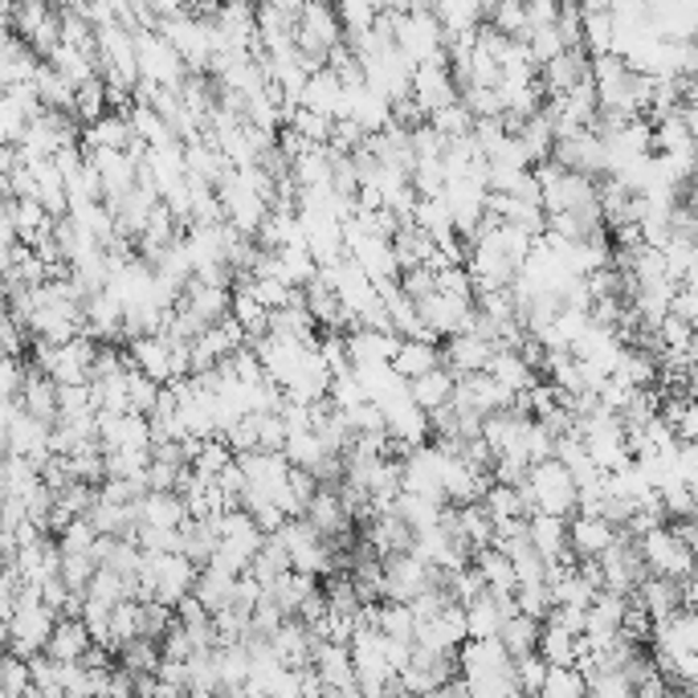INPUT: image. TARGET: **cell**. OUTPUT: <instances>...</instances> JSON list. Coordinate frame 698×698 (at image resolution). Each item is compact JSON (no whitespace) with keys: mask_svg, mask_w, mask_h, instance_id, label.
Wrapping results in <instances>:
<instances>
[{"mask_svg":"<svg viewBox=\"0 0 698 698\" xmlns=\"http://www.w3.org/2000/svg\"><path fill=\"white\" fill-rule=\"evenodd\" d=\"M597 568L600 580H605V592H613V597H633V588L650 576L642 564V547L629 531H613L609 547L597 556Z\"/></svg>","mask_w":698,"mask_h":698,"instance_id":"6da1fadb","label":"cell"},{"mask_svg":"<svg viewBox=\"0 0 698 698\" xmlns=\"http://www.w3.org/2000/svg\"><path fill=\"white\" fill-rule=\"evenodd\" d=\"M638 547H642V564L650 576H662V580H690L695 552L674 540L671 528L645 531L642 540H638Z\"/></svg>","mask_w":698,"mask_h":698,"instance_id":"7a4b0ae2","label":"cell"},{"mask_svg":"<svg viewBox=\"0 0 698 698\" xmlns=\"http://www.w3.org/2000/svg\"><path fill=\"white\" fill-rule=\"evenodd\" d=\"M552 164L564 171H576L585 180H600L609 171V159H605V143L592 135V131H568V135H556L552 140Z\"/></svg>","mask_w":698,"mask_h":698,"instance_id":"3957f363","label":"cell"},{"mask_svg":"<svg viewBox=\"0 0 698 698\" xmlns=\"http://www.w3.org/2000/svg\"><path fill=\"white\" fill-rule=\"evenodd\" d=\"M409 99L425 111V119L433 111H442L450 102H457V86L450 78V62L445 57H433V62H421L413 66V82H409Z\"/></svg>","mask_w":698,"mask_h":698,"instance_id":"277c9868","label":"cell"},{"mask_svg":"<svg viewBox=\"0 0 698 698\" xmlns=\"http://www.w3.org/2000/svg\"><path fill=\"white\" fill-rule=\"evenodd\" d=\"M450 405H454L457 413H478V417H490L499 413V409H507L511 405V397L502 392L486 372H474V376H462V380H454V397H450Z\"/></svg>","mask_w":698,"mask_h":698,"instance_id":"5b68a950","label":"cell"},{"mask_svg":"<svg viewBox=\"0 0 698 698\" xmlns=\"http://www.w3.org/2000/svg\"><path fill=\"white\" fill-rule=\"evenodd\" d=\"M540 90L543 99H559V95H568L576 90L580 82H588V54L576 45V49H564L559 57H552L547 66H540Z\"/></svg>","mask_w":698,"mask_h":698,"instance_id":"8992f818","label":"cell"},{"mask_svg":"<svg viewBox=\"0 0 698 698\" xmlns=\"http://www.w3.org/2000/svg\"><path fill=\"white\" fill-rule=\"evenodd\" d=\"M490 343L478 340V335H450L442 340V368L462 380V376H474V372H486V359H490Z\"/></svg>","mask_w":698,"mask_h":698,"instance_id":"52a82bcc","label":"cell"},{"mask_svg":"<svg viewBox=\"0 0 698 698\" xmlns=\"http://www.w3.org/2000/svg\"><path fill=\"white\" fill-rule=\"evenodd\" d=\"M90 645L95 642H90V633H86V625L78 617H57L42 654L49 657V662H57V666H70V662H82V654Z\"/></svg>","mask_w":698,"mask_h":698,"instance_id":"ba28073f","label":"cell"},{"mask_svg":"<svg viewBox=\"0 0 698 698\" xmlns=\"http://www.w3.org/2000/svg\"><path fill=\"white\" fill-rule=\"evenodd\" d=\"M16 405H21V413H29L33 421L54 425L57 421V385L49 380V376H42L37 368H25V380H21Z\"/></svg>","mask_w":698,"mask_h":698,"instance_id":"9c48e42d","label":"cell"},{"mask_svg":"<svg viewBox=\"0 0 698 698\" xmlns=\"http://www.w3.org/2000/svg\"><path fill=\"white\" fill-rule=\"evenodd\" d=\"M299 107L311 114H323V119L335 123V119H343V82L331 70L311 74L299 95Z\"/></svg>","mask_w":698,"mask_h":698,"instance_id":"30bf717a","label":"cell"},{"mask_svg":"<svg viewBox=\"0 0 698 698\" xmlns=\"http://www.w3.org/2000/svg\"><path fill=\"white\" fill-rule=\"evenodd\" d=\"M613 540V528L597 514H572L568 519V552L576 559H597Z\"/></svg>","mask_w":698,"mask_h":698,"instance_id":"8fae6325","label":"cell"},{"mask_svg":"<svg viewBox=\"0 0 698 698\" xmlns=\"http://www.w3.org/2000/svg\"><path fill=\"white\" fill-rule=\"evenodd\" d=\"M585 650V638H572L556 625H540V642H535V657L547 671H576V657Z\"/></svg>","mask_w":698,"mask_h":698,"instance_id":"7c38bea8","label":"cell"},{"mask_svg":"<svg viewBox=\"0 0 698 698\" xmlns=\"http://www.w3.org/2000/svg\"><path fill=\"white\" fill-rule=\"evenodd\" d=\"M429 13L442 29V42L445 37H470L483 25V4L478 0H442V4H429Z\"/></svg>","mask_w":698,"mask_h":698,"instance_id":"4fadbf2b","label":"cell"},{"mask_svg":"<svg viewBox=\"0 0 698 698\" xmlns=\"http://www.w3.org/2000/svg\"><path fill=\"white\" fill-rule=\"evenodd\" d=\"M388 368L397 372L400 380L409 385L417 376H425V372L442 368V343H421V340H400L397 356L388 359Z\"/></svg>","mask_w":698,"mask_h":698,"instance_id":"5bb4252c","label":"cell"},{"mask_svg":"<svg viewBox=\"0 0 698 698\" xmlns=\"http://www.w3.org/2000/svg\"><path fill=\"white\" fill-rule=\"evenodd\" d=\"M131 368L143 372L147 380H156L159 388L171 385V347L159 335H143V340L131 343Z\"/></svg>","mask_w":698,"mask_h":698,"instance_id":"9a60e30c","label":"cell"},{"mask_svg":"<svg viewBox=\"0 0 698 698\" xmlns=\"http://www.w3.org/2000/svg\"><path fill=\"white\" fill-rule=\"evenodd\" d=\"M233 462L242 466L245 486H254V490H262V495L282 490L286 474H290V466H286L282 454H242V457H233Z\"/></svg>","mask_w":698,"mask_h":698,"instance_id":"2e32d148","label":"cell"},{"mask_svg":"<svg viewBox=\"0 0 698 698\" xmlns=\"http://www.w3.org/2000/svg\"><path fill=\"white\" fill-rule=\"evenodd\" d=\"M135 519H140V528H168V531H180L188 523L180 495H156V490H147L135 502Z\"/></svg>","mask_w":698,"mask_h":698,"instance_id":"e0dca14e","label":"cell"},{"mask_svg":"<svg viewBox=\"0 0 698 698\" xmlns=\"http://www.w3.org/2000/svg\"><path fill=\"white\" fill-rule=\"evenodd\" d=\"M131 143V123L128 114H102L82 131V152H128Z\"/></svg>","mask_w":698,"mask_h":698,"instance_id":"ac0fdd59","label":"cell"},{"mask_svg":"<svg viewBox=\"0 0 698 698\" xmlns=\"http://www.w3.org/2000/svg\"><path fill=\"white\" fill-rule=\"evenodd\" d=\"M613 380H621L633 392H654L657 385V359L650 352H638V347H621V356L613 364Z\"/></svg>","mask_w":698,"mask_h":698,"instance_id":"d6986e66","label":"cell"},{"mask_svg":"<svg viewBox=\"0 0 698 698\" xmlns=\"http://www.w3.org/2000/svg\"><path fill=\"white\" fill-rule=\"evenodd\" d=\"M217 543H221V535H217L213 519H188L185 528H180V556H185L197 572L209 568Z\"/></svg>","mask_w":698,"mask_h":698,"instance_id":"ffe728a7","label":"cell"},{"mask_svg":"<svg viewBox=\"0 0 698 698\" xmlns=\"http://www.w3.org/2000/svg\"><path fill=\"white\" fill-rule=\"evenodd\" d=\"M486 376H490L507 397L528 392V388L535 385V372L519 359V352H490V359H486Z\"/></svg>","mask_w":698,"mask_h":698,"instance_id":"44dd1931","label":"cell"},{"mask_svg":"<svg viewBox=\"0 0 698 698\" xmlns=\"http://www.w3.org/2000/svg\"><path fill=\"white\" fill-rule=\"evenodd\" d=\"M495 642L502 645V654L511 657V662H519V657L535 654V642H540V621H531V617L514 613L507 617L499 625V633H495Z\"/></svg>","mask_w":698,"mask_h":698,"instance_id":"7402d4cb","label":"cell"},{"mask_svg":"<svg viewBox=\"0 0 698 698\" xmlns=\"http://www.w3.org/2000/svg\"><path fill=\"white\" fill-rule=\"evenodd\" d=\"M450 397H454V376L445 368H433L425 376L409 380V400H413L421 413H433V409L450 405Z\"/></svg>","mask_w":698,"mask_h":698,"instance_id":"603a6c76","label":"cell"},{"mask_svg":"<svg viewBox=\"0 0 698 698\" xmlns=\"http://www.w3.org/2000/svg\"><path fill=\"white\" fill-rule=\"evenodd\" d=\"M392 257H397V270H417V266H425L429 257H433V237H425L417 225H400L397 233H392Z\"/></svg>","mask_w":698,"mask_h":698,"instance_id":"cb8c5ba5","label":"cell"},{"mask_svg":"<svg viewBox=\"0 0 698 698\" xmlns=\"http://www.w3.org/2000/svg\"><path fill=\"white\" fill-rule=\"evenodd\" d=\"M233 580H237V576H225L221 568H200L197 572V585H192V592H188V597L197 600L200 609L213 617V613H221V609L229 605Z\"/></svg>","mask_w":698,"mask_h":698,"instance_id":"d4e9b609","label":"cell"},{"mask_svg":"<svg viewBox=\"0 0 698 698\" xmlns=\"http://www.w3.org/2000/svg\"><path fill=\"white\" fill-rule=\"evenodd\" d=\"M114 666L128 671L131 678H152L159 671V645L156 642H143V638H131L114 650Z\"/></svg>","mask_w":698,"mask_h":698,"instance_id":"484cf974","label":"cell"},{"mask_svg":"<svg viewBox=\"0 0 698 698\" xmlns=\"http://www.w3.org/2000/svg\"><path fill=\"white\" fill-rule=\"evenodd\" d=\"M290 572V556H286V547L274 535H266L262 540V547H257V556L250 559V568H245V576H254L262 588H270L278 576H286Z\"/></svg>","mask_w":698,"mask_h":698,"instance_id":"4316f807","label":"cell"},{"mask_svg":"<svg viewBox=\"0 0 698 698\" xmlns=\"http://www.w3.org/2000/svg\"><path fill=\"white\" fill-rule=\"evenodd\" d=\"M29 119H33V111L16 99L13 90H4L0 95V147H16V143L25 140Z\"/></svg>","mask_w":698,"mask_h":698,"instance_id":"83f0119b","label":"cell"},{"mask_svg":"<svg viewBox=\"0 0 698 698\" xmlns=\"http://www.w3.org/2000/svg\"><path fill=\"white\" fill-rule=\"evenodd\" d=\"M462 613H466V642H486V638H495L502 625V613L495 609V600L486 597V592L478 600H470Z\"/></svg>","mask_w":698,"mask_h":698,"instance_id":"f1b7e54d","label":"cell"},{"mask_svg":"<svg viewBox=\"0 0 698 698\" xmlns=\"http://www.w3.org/2000/svg\"><path fill=\"white\" fill-rule=\"evenodd\" d=\"M470 564L478 568V576L486 580V588H499V592H514V568L511 559L495 552V547H483V552H474Z\"/></svg>","mask_w":698,"mask_h":698,"instance_id":"f546056e","label":"cell"},{"mask_svg":"<svg viewBox=\"0 0 698 698\" xmlns=\"http://www.w3.org/2000/svg\"><path fill=\"white\" fill-rule=\"evenodd\" d=\"M171 625H176L171 609H164V605H156V600H135V638L159 645Z\"/></svg>","mask_w":698,"mask_h":698,"instance_id":"4dcf8cb0","label":"cell"},{"mask_svg":"<svg viewBox=\"0 0 698 698\" xmlns=\"http://www.w3.org/2000/svg\"><path fill=\"white\" fill-rule=\"evenodd\" d=\"M397 519L405 523V528L413 531H429V528H437V519H442V507L437 502H429V499H417V495H397Z\"/></svg>","mask_w":698,"mask_h":698,"instance_id":"1f68e13d","label":"cell"},{"mask_svg":"<svg viewBox=\"0 0 698 698\" xmlns=\"http://www.w3.org/2000/svg\"><path fill=\"white\" fill-rule=\"evenodd\" d=\"M457 523H462V535L470 543V552H483L495 540V519L483 511V502H470V507H457Z\"/></svg>","mask_w":698,"mask_h":698,"instance_id":"d6a6232c","label":"cell"},{"mask_svg":"<svg viewBox=\"0 0 698 698\" xmlns=\"http://www.w3.org/2000/svg\"><path fill=\"white\" fill-rule=\"evenodd\" d=\"M425 123H429L433 131H437V135H442L445 143H454V140H466V135L474 131V114L466 111L462 102H450V107H442V111L429 114Z\"/></svg>","mask_w":698,"mask_h":698,"instance_id":"836d02e7","label":"cell"},{"mask_svg":"<svg viewBox=\"0 0 698 698\" xmlns=\"http://www.w3.org/2000/svg\"><path fill=\"white\" fill-rule=\"evenodd\" d=\"M478 502H483V511L490 514L495 523H507V519H528V514H523V502H519V490H511V486L490 483Z\"/></svg>","mask_w":698,"mask_h":698,"instance_id":"e575fe53","label":"cell"},{"mask_svg":"<svg viewBox=\"0 0 698 698\" xmlns=\"http://www.w3.org/2000/svg\"><path fill=\"white\" fill-rule=\"evenodd\" d=\"M376 13H380V4H368V0H343L340 9H335V21H340L343 42H347V37H359V33H368V29L376 25Z\"/></svg>","mask_w":698,"mask_h":698,"instance_id":"d590c367","label":"cell"},{"mask_svg":"<svg viewBox=\"0 0 698 698\" xmlns=\"http://www.w3.org/2000/svg\"><path fill=\"white\" fill-rule=\"evenodd\" d=\"M323 454H328V450L319 445V437H314L311 429H307V433H290L286 445H282V457H286V466H290V470H311Z\"/></svg>","mask_w":698,"mask_h":698,"instance_id":"8d00e7d4","label":"cell"},{"mask_svg":"<svg viewBox=\"0 0 698 698\" xmlns=\"http://www.w3.org/2000/svg\"><path fill=\"white\" fill-rule=\"evenodd\" d=\"M229 462H233V454L225 450V442H221V437H209V442L197 445V454H192V462H188V470L200 474V478H217Z\"/></svg>","mask_w":698,"mask_h":698,"instance_id":"74e56055","label":"cell"},{"mask_svg":"<svg viewBox=\"0 0 698 698\" xmlns=\"http://www.w3.org/2000/svg\"><path fill=\"white\" fill-rule=\"evenodd\" d=\"M147 462H152L147 450H114V454H102V470L107 478H143Z\"/></svg>","mask_w":698,"mask_h":698,"instance_id":"f35d334b","label":"cell"},{"mask_svg":"<svg viewBox=\"0 0 698 698\" xmlns=\"http://www.w3.org/2000/svg\"><path fill=\"white\" fill-rule=\"evenodd\" d=\"M514 609L531 621H543V617L556 609V600H552V588L547 585H519L514 588Z\"/></svg>","mask_w":698,"mask_h":698,"instance_id":"ab89813d","label":"cell"},{"mask_svg":"<svg viewBox=\"0 0 698 698\" xmlns=\"http://www.w3.org/2000/svg\"><path fill=\"white\" fill-rule=\"evenodd\" d=\"M278 266H282V282L290 290H302L314 278V270H319L307 250H278Z\"/></svg>","mask_w":698,"mask_h":698,"instance_id":"60d3db41","label":"cell"},{"mask_svg":"<svg viewBox=\"0 0 698 698\" xmlns=\"http://www.w3.org/2000/svg\"><path fill=\"white\" fill-rule=\"evenodd\" d=\"M156 397H159V385H156V380H147L143 372L131 368V372H128V413L147 417L152 409H156Z\"/></svg>","mask_w":698,"mask_h":698,"instance_id":"b9f144b4","label":"cell"},{"mask_svg":"<svg viewBox=\"0 0 698 698\" xmlns=\"http://www.w3.org/2000/svg\"><path fill=\"white\" fill-rule=\"evenodd\" d=\"M511 666H514V686H519V695L540 698L543 683H547V666H543L540 657L528 654V657H519V662H511Z\"/></svg>","mask_w":698,"mask_h":698,"instance_id":"7bdbcfd3","label":"cell"},{"mask_svg":"<svg viewBox=\"0 0 698 698\" xmlns=\"http://www.w3.org/2000/svg\"><path fill=\"white\" fill-rule=\"evenodd\" d=\"M552 450H556V437L547 433V429L531 417L528 425V437H523V457H528V466H540V462H552Z\"/></svg>","mask_w":698,"mask_h":698,"instance_id":"ee69618b","label":"cell"},{"mask_svg":"<svg viewBox=\"0 0 698 698\" xmlns=\"http://www.w3.org/2000/svg\"><path fill=\"white\" fill-rule=\"evenodd\" d=\"M347 429L356 433V437H368V433H385V417H380V409L372 405V400H359L356 409H347Z\"/></svg>","mask_w":698,"mask_h":698,"instance_id":"f6af8a7d","label":"cell"},{"mask_svg":"<svg viewBox=\"0 0 698 698\" xmlns=\"http://www.w3.org/2000/svg\"><path fill=\"white\" fill-rule=\"evenodd\" d=\"M397 286H400V295L409 302H421V299H429L433 290H437V278H433V270H425V266H417V270H405L397 278Z\"/></svg>","mask_w":698,"mask_h":698,"instance_id":"bcb514c9","label":"cell"},{"mask_svg":"<svg viewBox=\"0 0 698 698\" xmlns=\"http://www.w3.org/2000/svg\"><path fill=\"white\" fill-rule=\"evenodd\" d=\"M695 314H698V295H695V286H678L671 295V319H678V323H695Z\"/></svg>","mask_w":698,"mask_h":698,"instance_id":"7dc6e473","label":"cell"},{"mask_svg":"<svg viewBox=\"0 0 698 698\" xmlns=\"http://www.w3.org/2000/svg\"><path fill=\"white\" fill-rule=\"evenodd\" d=\"M556 13H559V4H552V0H531V4H523L528 29H547V25H556Z\"/></svg>","mask_w":698,"mask_h":698,"instance_id":"c3c4849f","label":"cell"},{"mask_svg":"<svg viewBox=\"0 0 698 698\" xmlns=\"http://www.w3.org/2000/svg\"><path fill=\"white\" fill-rule=\"evenodd\" d=\"M286 490H290V499H295L302 511H307V502H311V495L319 490V486H314V478L307 470H290V474H286Z\"/></svg>","mask_w":698,"mask_h":698,"instance_id":"681fc988","label":"cell"},{"mask_svg":"<svg viewBox=\"0 0 698 698\" xmlns=\"http://www.w3.org/2000/svg\"><path fill=\"white\" fill-rule=\"evenodd\" d=\"M180 698H213V690H185Z\"/></svg>","mask_w":698,"mask_h":698,"instance_id":"f907efd6","label":"cell"},{"mask_svg":"<svg viewBox=\"0 0 698 698\" xmlns=\"http://www.w3.org/2000/svg\"><path fill=\"white\" fill-rule=\"evenodd\" d=\"M0 671H4V645H0Z\"/></svg>","mask_w":698,"mask_h":698,"instance_id":"816d5d0a","label":"cell"}]
</instances>
